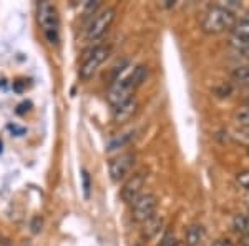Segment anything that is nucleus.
Segmentation results:
<instances>
[{"mask_svg": "<svg viewBox=\"0 0 249 246\" xmlns=\"http://www.w3.org/2000/svg\"><path fill=\"white\" fill-rule=\"evenodd\" d=\"M234 22L236 19L232 10L223 5H211L201 15V30L208 35H216L224 30H230Z\"/></svg>", "mask_w": 249, "mask_h": 246, "instance_id": "1", "label": "nucleus"}, {"mask_svg": "<svg viewBox=\"0 0 249 246\" xmlns=\"http://www.w3.org/2000/svg\"><path fill=\"white\" fill-rule=\"evenodd\" d=\"M156 207H158V198L153 193H142L131 203V220L136 223H144L151 216H155Z\"/></svg>", "mask_w": 249, "mask_h": 246, "instance_id": "2", "label": "nucleus"}, {"mask_svg": "<svg viewBox=\"0 0 249 246\" xmlns=\"http://www.w3.org/2000/svg\"><path fill=\"white\" fill-rule=\"evenodd\" d=\"M115 14L116 12L115 9H111V7H107V9L96 12L95 17L91 19L90 25H88V29H87V38L88 40L102 38L108 32V29L111 27V23H113Z\"/></svg>", "mask_w": 249, "mask_h": 246, "instance_id": "3", "label": "nucleus"}, {"mask_svg": "<svg viewBox=\"0 0 249 246\" xmlns=\"http://www.w3.org/2000/svg\"><path fill=\"white\" fill-rule=\"evenodd\" d=\"M108 55H110V47L105 45L95 47L93 50L88 52V55L83 60V65L80 67V78L82 80L91 78L95 75V72L98 70V67L108 58Z\"/></svg>", "mask_w": 249, "mask_h": 246, "instance_id": "4", "label": "nucleus"}, {"mask_svg": "<svg viewBox=\"0 0 249 246\" xmlns=\"http://www.w3.org/2000/svg\"><path fill=\"white\" fill-rule=\"evenodd\" d=\"M133 92H135V88L130 85V82H128L126 78L116 80V82H113L110 85L107 98L111 107L116 108V107H120V105L130 102V100L133 98Z\"/></svg>", "mask_w": 249, "mask_h": 246, "instance_id": "5", "label": "nucleus"}, {"mask_svg": "<svg viewBox=\"0 0 249 246\" xmlns=\"http://www.w3.org/2000/svg\"><path fill=\"white\" fill-rule=\"evenodd\" d=\"M135 160H136L135 153H130V151L115 156V158L108 163V171H110L111 180L120 181L122 178H124V176L131 171V168H133Z\"/></svg>", "mask_w": 249, "mask_h": 246, "instance_id": "6", "label": "nucleus"}, {"mask_svg": "<svg viewBox=\"0 0 249 246\" xmlns=\"http://www.w3.org/2000/svg\"><path fill=\"white\" fill-rule=\"evenodd\" d=\"M37 19L43 32H58V15L52 3L40 2L37 5Z\"/></svg>", "mask_w": 249, "mask_h": 246, "instance_id": "7", "label": "nucleus"}, {"mask_svg": "<svg viewBox=\"0 0 249 246\" xmlns=\"http://www.w3.org/2000/svg\"><path fill=\"white\" fill-rule=\"evenodd\" d=\"M144 181H146V173L144 171L135 173V175H131L126 180V183L122 188V193H120V196H122L124 203H133V200L142 195V188L144 187Z\"/></svg>", "mask_w": 249, "mask_h": 246, "instance_id": "8", "label": "nucleus"}, {"mask_svg": "<svg viewBox=\"0 0 249 246\" xmlns=\"http://www.w3.org/2000/svg\"><path fill=\"white\" fill-rule=\"evenodd\" d=\"M230 30H231L232 45H236L239 50L249 47V20L248 19L236 20L234 25H232Z\"/></svg>", "mask_w": 249, "mask_h": 246, "instance_id": "9", "label": "nucleus"}, {"mask_svg": "<svg viewBox=\"0 0 249 246\" xmlns=\"http://www.w3.org/2000/svg\"><path fill=\"white\" fill-rule=\"evenodd\" d=\"M138 110V102L135 98H131L130 102L120 105V107L113 108V122L116 123H124L128 120H131Z\"/></svg>", "mask_w": 249, "mask_h": 246, "instance_id": "10", "label": "nucleus"}, {"mask_svg": "<svg viewBox=\"0 0 249 246\" xmlns=\"http://www.w3.org/2000/svg\"><path fill=\"white\" fill-rule=\"evenodd\" d=\"M204 238V229L201 225H190L184 233V241H186V246H198L203 241Z\"/></svg>", "mask_w": 249, "mask_h": 246, "instance_id": "11", "label": "nucleus"}, {"mask_svg": "<svg viewBox=\"0 0 249 246\" xmlns=\"http://www.w3.org/2000/svg\"><path fill=\"white\" fill-rule=\"evenodd\" d=\"M143 225V228H142V233H143V236L144 238H153L156 233L160 231V229L163 228V218L161 216H151L150 220H146Z\"/></svg>", "mask_w": 249, "mask_h": 246, "instance_id": "12", "label": "nucleus"}, {"mask_svg": "<svg viewBox=\"0 0 249 246\" xmlns=\"http://www.w3.org/2000/svg\"><path fill=\"white\" fill-rule=\"evenodd\" d=\"M146 76H148V67L146 65H138L133 70V74L128 76L126 80L130 82V85L133 88H138L144 80H146Z\"/></svg>", "mask_w": 249, "mask_h": 246, "instance_id": "13", "label": "nucleus"}, {"mask_svg": "<svg viewBox=\"0 0 249 246\" xmlns=\"http://www.w3.org/2000/svg\"><path fill=\"white\" fill-rule=\"evenodd\" d=\"M135 132H124V133H118L116 136H113V138L108 142V150H116V148H122L124 147L128 142H130L131 138H133Z\"/></svg>", "mask_w": 249, "mask_h": 246, "instance_id": "14", "label": "nucleus"}, {"mask_svg": "<svg viewBox=\"0 0 249 246\" xmlns=\"http://www.w3.org/2000/svg\"><path fill=\"white\" fill-rule=\"evenodd\" d=\"M231 76H232V80H234V82H238L239 85L248 88L249 87V65L234 68Z\"/></svg>", "mask_w": 249, "mask_h": 246, "instance_id": "15", "label": "nucleus"}, {"mask_svg": "<svg viewBox=\"0 0 249 246\" xmlns=\"http://www.w3.org/2000/svg\"><path fill=\"white\" fill-rule=\"evenodd\" d=\"M232 228L234 231L241 233V235L246 236L249 233V216L248 215H236L232 220Z\"/></svg>", "mask_w": 249, "mask_h": 246, "instance_id": "16", "label": "nucleus"}, {"mask_svg": "<svg viewBox=\"0 0 249 246\" xmlns=\"http://www.w3.org/2000/svg\"><path fill=\"white\" fill-rule=\"evenodd\" d=\"M234 120L238 122L243 128H249V110L246 107H241L236 110L234 114Z\"/></svg>", "mask_w": 249, "mask_h": 246, "instance_id": "17", "label": "nucleus"}, {"mask_svg": "<svg viewBox=\"0 0 249 246\" xmlns=\"http://www.w3.org/2000/svg\"><path fill=\"white\" fill-rule=\"evenodd\" d=\"M236 183H238L241 188H244L249 191V170L238 173V175H236Z\"/></svg>", "mask_w": 249, "mask_h": 246, "instance_id": "18", "label": "nucleus"}, {"mask_svg": "<svg viewBox=\"0 0 249 246\" xmlns=\"http://www.w3.org/2000/svg\"><path fill=\"white\" fill-rule=\"evenodd\" d=\"M82 181H83V193H85V198H88V196H90L91 183H90V173H88L85 168L82 170Z\"/></svg>", "mask_w": 249, "mask_h": 246, "instance_id": "19", "label": "nucleus"}, {"mask_svg": "<svg viewBox=\"0 0 249 246\" xmlns=\"http://www.w3.org/2000/svg\"><path fill=\"white\" fill-rule=\"evenodd\" d=\"M98 5H100L98 2H87L85 3V14L87 15H95L96 9H98Z\"/></svg>", "mask_w": 249, "mask_h": 246, "instance_id": "20", "label": "nucleus"}, {"mask_svg": "<svg viewBox=\"0 0 249 246\" xmlns=\"http://www.w3.org/2000/svg\"><path fill=\"white\" fill-rule=\"evenodd\" d=\"M160 246H178V241H176V238L173 235H166L163 238V241Z\"/></svg>", "mask_w": 249, "mask_h": 246, "instance_id": "21", "label": "nucleus"}, {"mask_svg": "<svg viewBox=\"0 0 249 246\" xmlns=\"http://www.w3.org/2000/svg\"><path fill=\"white\" fill-rule=\"evenodd\" d=\"M216 94H218V96H230L231 87L230 85H221L219 88H216Z\"/></svg>", "mask_w": 249, "mask_h": 246, "instance_id": "22", "label": "nucleus"}, {"mask_svg": "<svg viewBox=\"0 0 249 246\" xmlns=\"http://www.w3.org/2000/svg\"><path fill=\"white\" fill-rule=\"evenodd\" d=\"M211 246H234V243L230 241V240H226V238H221V240L214 241V243H213Z\"/></svg>", "mask_w": 249, "mask_h": 246, "instance_id": "23", "label": "nucleus"}, {"mask_svg": "<svg viewBox=\"0 0 249 246\" xmlns=\"http://www.w3.org/2000/svg\"><path fill=\"white\" fill-rule=\"evenodd\" d=\"M32 229H34L35 233H38L40 229H42V220H40V218L37 216L35 218L34 221H32Z\"/></svg>", "mask_w": 249, "mask_h": 246, "instance_id": "24", "label": "nucleus"}, {"mask_svg": "<svg viewBox=\"0 0 249 246\" xmlns=\"http://www.w3.org/2000/svg\"><path fill=\"white\" fill-rule=\"evenodd\" d=\"M239 52H241V55H243L244 58H246V60H249V47L243 48V50H239Z\"/></svg>", "mask_w": 249, "mask_h": 246, "instance_id": "25", "label": "nucleus"}, {"mask_svg": "<svg viewBox=\"0 0 249 246\" xmlns=\"http://www.w3.org/2000/svg\"><path fill=\"white\" fill-rule=\"evenodd\" d=\"M243 132H244V135H246L248 138H249V128H243Z\"/></svg>", "mask_w": 249, "mask_h": 246, "instance_id": "26", "label": "nucleus"}, {"mask_svg": "<svg viewBox=\"0 0 249 246\" xmlns=\"http://www.w3.org/2000/svg\"><path fill=\"white\" fill-rule=\"evenodd\" d=\"M243 107H246V108H248V110H249V98L246 100V103H244V105H243Z\"/></svg>", "mask_w": 249, "mask_h": 246, "instance_id": "27", "label": "nucleus"}, {"mask_svg": "<svg viewBox=\"0 0 249 246\" xmlns=\"http://www.w3.org/2000/svg\"><path fill=\"white\" fill-rule=\"evenodd\" d=\"M248 88H249V87H248Z\"/></svg>", "mask_w": 249, "mask_h": 246, "instance_id": "28", "label": "nucleus"}]
</instances>
